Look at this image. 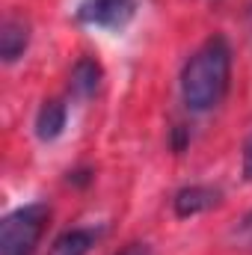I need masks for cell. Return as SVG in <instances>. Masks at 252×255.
<instances>
[{
    "label": "cell",
    "instance_id": "obj_4",
    "mask_svg": "<svg viewBox=\"0 0 252 255\" xmlns=\"http://www.w3.org/2000/svg\"><path fill=\"white\" fill-rule=\"evenodd\" d=\"M223 199V193L211 184H190V187H181L172 199V208H175V217L187 220V217H196V214H205L211 208H217Z\"/></svg>",
    "mask_w": 252,
    "mask_h": 255
},
{
    "label": "cell",
    "instance_id": "obj_8",
    "mask_svg": "<svg viewBox=\"0 0 252 255\" xmlns=\"http://www.w3.org/2000/svg\"><path fill=\"white\" fill-rule=\"evenodd\" d=\"M95 238H98V232H92V229H65L51 244L48 255H89V250L95 247Z\"/></svg>",
    "mask_w": 252,
    "mask_h": 255
},
{
    "label": "cell",
    "instance_id": "obj_1",
    "mask_svg": "<svg viewBox=\"0 0 252 255\" xmlns=\"http://www.w3.org/2000/svg\"><path fill=\"white\" fill-rule=\"evenodd\" d=\"M232 83V45L226 36L205 39L181 71V98L193 113L214 110Z\"/></svg>",
    "mask_w": 252,
    "mask_h": 255
},
{
    "label": "cell",
    "instance_id": "obj_2",
    "mask_svg": "<svg viewBox=\"0 0 252 255\" xmlns=\"http://www.w3.org/2000/svg\"><path fill=\"white\" fill-rule=\"evenodd\" d=\"M48 217L51 208L45 202H30L6 214L0 223V255H33L45 235Z\"/></svg>",
    "mask_w": 252,
    "mask_h": 255
},
{
    "label": "cell",
    "instance_id": "obj_6",
    "mask_svg": "<svg viewBox=\"0 0 252 255\" xmlns=\"http://www.w3.org/2000/svg\"><path fill=\"white\" fill-rule=\"evenodd\" d=\"M68 125V107H65L60 98H51L39 107L36 113V136L42 142H54Z\"/></svg>",
    "mask_w": 252,
    "mask_h": 255
},
{
    "label": "cell",
    "instance_id": "obj_3",
    "mask_svg": "<svg viewBox=\"0 0 252 255\" xmlns=\"http://www.w3.org/2000/svg\"><path fill=\"white\" fill-rule=\"evenodd\" d=\"M136 15V0H83L77 21L101 30H125Z\"/></svg>",
    "mask_w": 252,
    "mask_h": 255
},
{
    "label": "cell",
    "instance_id": "obj_7",
    "mask_svg": "<svg viewBox=\"0 0 252 255\" xmlns=\"http://www.w3.org/2000/svg\"><path fill=\"white\" fill-rule=\"evenodd\" d=\"M101 77H104V71H101L98 60H92V57H80L77 63L71 65V92L80 95V98H89V95L98 92Z\"/></svg>",
    "mask_w": 252,
    "mask_h": 255
},
{
    "label": "cell",
    "instance_id": "obj_5",
    "mask_svg": "<svg viewBox=\"0 0 252 255\" xmlns=\"http://www.w3.org/2000/svg\"><path fill=\"white\" fill-rule=\"evenodd\" d=\"M27 45H30V24L24 18H6L0 24V57H3V63H18L24 57Z\"/></svg>",
    "mask_w": 252,
    "mask_h": 255
},
{
    "label": "cell",
    "instance_id": "obj_10",
    "mask_svg": "<svg viewBox=\"0 0 252 255\" xmlns=\"http://www.w3.org/2000/svg\"><path fill=\"white\" fill-rule=\"evenodd\" d=\"M116 255H154L148 244H127L125 250H119Z\"/></svg>",
    "mask_w": 252,
    "mask_h": 255
},
{
    "label": "cell",
    "instance_id": "obj_9",
    "mask_svg": "<svg viewBox=\"0 0 252 255\" xmlns=\"http://www.w3.org/2000/svg\"><path fill=\"white\" fill-rule=\"evenodd\" d=\"M244 178L252 181V136L247 139V145H244Z\"/></svg>",
    "mask_w": 252,
    "mask_h": 255
}]
</instances>
